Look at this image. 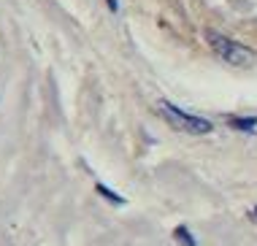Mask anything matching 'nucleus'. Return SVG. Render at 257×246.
<instances>
[{"label": "nucleus", "instance_id": "obj_1", "mask_svg": "<svg viewBox=\"0 0 257 246\" xmlns=\"http://www.w3.org/2000/svg\"><path fill=\"white\" fill-rule=\"evenodd\" d=\"M206 41H208V46H211V52L217 54L222 62H227V65H233V68H249V65H254V60H257V54L249 46L238 44V41L227 38V35H222L217 30H208Z\"/></svg>", "mask_w": 257, "mask_h": 246}, {"label": "nucleus", "instance_id": "obj_2", "mask_svg": "<svg viewBox=\"0 0 257 246\" xmlns=\"http://www.w3.org/2000/svg\"><path fill=\"white\" fill-rule=\"evenodd\" d=\"M160 114L165 116V122H168L171 128L182 130V133H187V136H206V133H211V128H214L208 119L187 114V111H182L179 105H173L168 100H160Z\"/></svg>", "mask_w": 257, "mask_h": 246}, {"label": "nucleus", "instance_id": "obj_3", "mask_svg": "<svg viewBox=\"0 0 257 246\" xmlns=\"http://www.w3.org/2000/svg\"><path fill=\"white\" fill-rule=\"evenodd\" d=\"M173 238H176L182 246H195V238L190 235V230H187V227H176V230H173Z\"/></svg>", "mask_w": 257, "mask_h": 246}, {"label": "nucleus", "instance_id": "obj_4", "mask_svg": "<svg viewBox=\"0 0 257 246\" xmlns=\"http://www.w3.org/2000/svg\"><path fill=\"white\" fill-rule=\"evenodd\" d=\"M230 125H233V128H238V130H252L257 125V116H246V119L235 116V119H230Z\"/></svg>", "mask_w": 257, "mask_h": 246}, {"label": "nucleus", "instance_id": "obj_5", "mask_svg": "<svg viewBox=\"0 0 257 246\" xmlns=\"http://www.w3.org/2000/svg\"><path fill=\"white\" fill-rule=\"evenodd\" d=\"M98 192L103 195V198H108L111 203H124V200L119 198V195H114V192H108V189H106V187H103V184H98Z\"/></svg>", "mask_w": 257, "mask_h": 246}, {"label": "nucleus", "instance_id": "obj_6", "mask_svg": "<svg viewBox=\"0 0 257 246\" xmlns=\"http://www.w3.org/2000/svg\"><path fill=\"white\" fill-rule=\"evenodd\" d=\"M108 6H111V11H116V0H108Z\"/></svg>", "mask_w": 257, "mask_h": 246}, {"label": "nucleus", "instance_id": "obj_7", "mask_svg": "<svg viewBox=\"0 0 257 246\" xmlns=\"http://www.w3.org/2000/svg\"><path fill=\"white\" fill-rule=\"evenodd\" d=\"M254 216H257V208H254Z\"/></svg>", "mask_w": 257, "mask_h": 246}]
</instances>
